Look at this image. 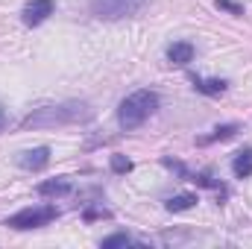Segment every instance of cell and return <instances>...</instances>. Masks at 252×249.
I'll return each mask as SVG.
<instances>
[{
    "mask_svg": "<svg viewBox=\"0 0 252 249\" xmlns=\"http://www.w3.org/2000/svg\"><path fill=\"white\" fill-rule=\"evenodd\" d=\"M94 112L88 103H53V106H38L35 112H30L21 129H53V126H67V124H82L91 121Z\"/></svg>",
    "mask_w": 252,
    "mask_h": 249,
    "instance_id": "cell-1",
    "label": "cell"
},
{
    "mask_svg": "<svg viewBox=\"0 0 252 249\" xmlns=\"http://www.w3.org/2000/svg\"><path fill=\"white\" fill-rule=\"evenodd\" d=\"M156 109H158V94L156 91H147V88L144 91H135V94H129L124 103H121L118 124L124 126V129H138Z\"/></svg>",
    "mask_w": 252,
    "mask_h": 249,
    "instance_id": "cell-2",
    "label": "cell"
},
{
    "mask_svg": "<svg viewBox=\"0 0 252 249\" xmlns=\"http://www.w3.org/2000/svg\"><path fill=\"white\" fill-rule=\"evenodd\" d=\"M147 0H88V9L94 18L100 21H121V18H132L144 9Z\"/></svg>",
    "mask_w": 252,
    "mask_h": 249,
    "instance_id": "cell-3",
    "label": "cell"
},
{
    "mask_svg": "<svg viewBox=\"0 0 252 249\" xmlns=\"http://www.w3.org/2000/svg\"><path fill=\"white\" fill-rule=\"evenodd\" d=\"M59 217V208L56 205H41V208H24V211H18V214H12L9 220H6V226H12V229H38V226H47L50 220H56Z\"/></svg>",
    "mask_w": 252,
    "mask_h": 249,
    "instance_id": "cell-4",
    "label": "cell"
},
{
    "mask_svg": "<svg viewBox=\"0 0 252 249\" xmlns=\"http://www.w3.org/2000/svg\"><path fill=\"white\" fill-rule=\"evenodd\" d=\"M53 12H56V3H53V0H30V3L24 6L21 18H24L27 27H38V24H44Z\"/></svg>",
    "mask_w": 252,
    "mask_h": 249,
    "instance_id": "cell-5",
    "label": "cell"
},
{
    "mask_svg": "<svg viewBox=\"0 0 252 249\" xmlns=\"http://www.w3.org/2000/svg\"><path fill=\"white\" fill-rule=\"evenodd\" d=\"M18 164L24 167V170H44L47 164H50V147H35V150H27V153H21V158H18Z\"/></svg>",
    "mask_w": 252,
    "mask_h": 249,
    "instance_id": "cell-6",
    "label": "cell"
},
{
    "mask_svg": "<svg viewBox=\"0 0 252 249\" xmlns=\"http://www.w3.org/2000/svg\"><path fill=\"white\" fill-rule=\"evenodd\" d=\"M167 62L170 64H190L193 62V44L190 41H173L167 47Z\"/></svg>",
    "mask_w": 252,
    "mask_h": 249,
    "instance_id": "cell-7",
    "label": "cell"
},
{
    "mask_svg": "<svg viewBox=\"0 0 252 249\" xmlns=\"http://www.w3.org/2000/svg\"><path fill=\"white\" fill-rule=\"evenodd\" d=\"M238 132H241V126H238V124L217 126V129H211V135L196 138V144H199V147H205V144H214V141H229V138H232V135H238Z\"/></svg>",
    "mask_w": 252,
    "mask_h": 249,
    "instance_id": "cell-8",
    "label": "cell"
},
{
    "mask_svg": "<svg viewBox=\"0 0 252 249\" xmlns=\"http://www.w3.org/2000/svg\"><path fill=\"white\" fill-rule=\"evenodd\" d=\"M193 88H196L199 94H208V97H220V94L229 88V82H226V79H199V76H193Z\"/></svg>",
    "mask_w": 252,
    "mask_h": 249,
    "instance_id": "cell-9",
    "label": "cell"
},
{
    "mask_svg": "<svg viewBox=\"0 0 252 249\" xmlns=\"http://www.w3.org/2000/svg\"><path fill=\"white\" fill-rule=\"evenodd\" d=\"M38 190V196H67L70 193V182L67 179H50V182H41V185L35 187Z\"/></svg>",
    "mask_w": 252,
    "mask_h": 249,
    "instance_id": "cell-10",
    "label": "cell"
},
{
    "mask_svg": "<svg viewBox=\"0 0 252 249\" xmlns=\"http://www.w3.org/2000/svg\"><path fill=\"white\" fill-rule=\"evenodd\" d=\"M232 173H235L238 179H250L252 176V150H244V153L235 156V161H232Z\"/></svg>",
    "mask_w": 252,
    "mask_h": 249,
    "instance_id": "cell-11",
    "label": "cell"
},
{
    "mask_svg": "<svg viewBox=\"0 0 252 249\" xmlns=\"http://www.w3.org/2000/svg\"><path fill=\"white\" fill-rule=\"evenodd\" d=\"M196 205V193H176L167 199V211H188Z\"/></svg>",
    "mask_w": 252,
    "mask_h": 249,
    "instance_id": "cell-12",
    "label": "cell"
},
{
    "mask_svg": "<svg viewBox=\"0 0 252 249\" xmlns=\"http://www.w3.org/2000/svg\"><path fill=\"white\" fill-rule=\"evenodd\" d=\"M129 244H135V241H132V238H129V235H124V232H118V235H109V238H103V244H100V247H129Z\"/></svg>",
    "mask_w": 252,
    "mask_h": 249,
    "instance_id": "cell-13",
    "label": "cell"
},
{
    "mask_svg": "<svg viewBox=\"0 0 252 249\" xmlns=\"http://www.w3.org/2000/svg\"><path fill=\"white\" fill-rule=\"evenodd\" d=\"M132 170V161L126 158V156H112V173H118V176H124Z\"/></svg>",
    "mask_w": 252,
    "mask_h": 249,
    "instance_id": "cell-14",
    "label": "cell"
},
{
    "mask_svg": "<svg viewBox=\"0 0 252 249\" xmlns=\"http://www.w3.org/2000/svg\"><path fill=\"white\" fill-rule=\"evenodd\" d=\"M217 6H220V9H226V12H232V15H244V6H241V3H232V0H217Z\"/></svg>",
    "mask_w": 252,
    "mask_h": 249,
    "instance_id": "cell-15",
    "label": "cell"
},
{
    "mask_svg": "<svg viewBox=\"0 0 252 249\" xmlns=\"http://www.w3.org/2000/svg\"><path fill=\"white\" fill-rule=\"evenodd\" d=\"M6 126V112H3V106H0V129Z\"/></svg>",
    "mask_w": 252,
    "mask_h": 249,
    "instance_id": "cell-16",
    "label": "cell"
}]
</instances>
